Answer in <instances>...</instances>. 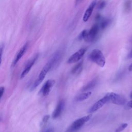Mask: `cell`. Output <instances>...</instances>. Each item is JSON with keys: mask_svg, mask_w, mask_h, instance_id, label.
<instances>
[{"mask_svg": "<svg viewBox=\"0 0 132 132\" xmlns=\"http://www.w3.org/2000/svg\"><path fill=\"white\" fill-rule=\"evenodd\" d=\"M130 97L131 98H132V91L130 93Z\"/></svg>", "mask_w": 132, "mask_h": 132, "instance_id": "cell-28", "label": "cell"}, {"mask_svg": "<svg viewBox=\"0 0 132 132\" xmlns=\"http://www.w3.org/2000/svg\"><path fill=\"white\" fill-rule=\"evenodd\" d=\"M100 30V27L98 24H95L91 27L87 32V35L84 40L88 42H92L97 39V35Z\"/></svg>", "mask_w": 132, "mask_h": 132, "instance_id": "cell-4", "label": "cell"}, {"mask_svg": "<svg viewBox=\"0 0 132 132\" xmlns=\"http://www.w3.org/2000/svg\"><path fill=\"white\" fill-rule=\"evenodd\" d=\"M106 5V2L104 0H100L97 4V8L99 9H102Z\"/></svg>", "mask_w": 132, "mask_h": 132, "instance_id": "cell-20", "label": "cell"}, {"mask_svg": "<svg viewBox=\"0 0 132 132\" xmlns=\"http://www.w3.org/2000/svg\"><path fill=\"white\" fill-rule=\"evenodd\" d=\"M127 123H123L121 124L115 130V132H121L127 126Z\"/></svg>", "mask_w": 132, "mask_h": 132, "instance_id": "cell-18", "label": "cell"}, {"mask_svg": "<svg viewBox=\"0 0 132 132\" xmlns=\"http://www.w3.org/2000/svg\"><path fill=\"white\" fill-rule=\"evenodd\" d=\"M80 1H81V0H76V3H78Z\"/></svg>", "mask_w": 132, "mask_h": 132, "instance_id": "cell-29", "label": "cell"}, {"mask_svg": "<svg viewBox=\"0 0 132 132\" xmlns=\"http://www.w3.org/2000/svg\"><path fill=\"white\" fill-rule=\"evenodd\" d=\"M91 95V92L88 91L87 92L82 93L79 95L77 96L75 98V100L77 102H81L88 98Z\"/></svg>", "mask_w": 132, "mask_h": 132, "instance_id": "cell-14", "label": "cell"}, {"mask_svg": "<svg viewBox=\"0 0 132 132\" xmlns=\"http://www.w3.org/2000/svg\"><path fill=\"white\" fill-rule=\"evenodd\" d=\"M99 25L100 29L103 30L105 29L110 24V20L107 19H102L101 20Z\"/></svg>", "mask_w": 132, "mask_h": 132, "instance_id": "cell-16", "label": "cell"}, {"mask_svg": "<svg viewBox=\"0 0 132 132\" xmlns=\"http://www.w3.org/2000/svg\"><path fill=\"white\" fill-rule=\"evenodd\" d=\"M92 115L89 114L76 120L66 130L65 132H75L79 129L87 121L91 118Z\"/></svg>", "mask_w": 132, "mask_h": 132, "instance_id": "cell-3", "label": "cell"}, {"mask_svg": "<svg viewBox=\"0 0 132 132\" xmlns=\"http://www.w3.org/2000/svg\"><path fill=\"white\" fill-rule=\"evenodd\" d=\"M5 91V88L4 87H0V100L2 98L4 93Z\"/></svg>", "mask_w": 132, "mask_h": 132, "instance_id": "cell-22", "label": "cell"}, {"mask_svg": "<svg viewBox=\"0 0 132 132\" xmlns=\"http://www.w3.org/2000/svg\"><path fill=\"white\" fill-rule=\"evenodd\" d=\"M107 94L108 97V103H111L118 105H124L125 104L126 100L122 96L114 92L107 93Z\"/></svg>", "mask_w": 132, "mask_h": 132, "instance_id": "cell-5", "label": "cell"}, {"mask_svg": "<svg viewBox=\"0 0 132 132\" xmlns=\"http://www.w3.org/2000/svg\"><path fill=\"white\" fill-rule=\"evenodd\" d=\"M86 50V48H81L80 50H79L78 51H77L70 56V57L69 58L68 60V63L71 64L75 63L79 61L85 54Z\"/></svg>", "mask_w": 132, "mask_h": 132, "instance_id": "cell-7", "label": "cell"}, {"mask_svg": "<svg viewBox=\"0 0 132 132\" xmlns=\"http://www.w3.org/2000/svg\"><path fill=\"white\" fill-rule=\"evenodd\" d=\"M89 59L100 67H104L106 63L105 58L103 53L98 49H94L91 52L89 55Z\"/></svg>", "mask_w": 132, "mask_h": 132, "instance_id": "cell-2", "label": "cell"}, {"mask_svg": "<svg viewBox=\"0 0 132 132\" xmlns=\"http://www.w3.org/2000/svg\"><path fill=\"white\" fill-rule=\"evenodd\" d=\"M128 57L129 58H132V50L130 52V53H129L128 55Z\"/></svg>", "mask_w": 132, "mask_h": 132, "instance_id": "cell-26", "label": "cell"}, {"mask_svg": "<svg viewBox=\"0 0 132 132\" xmlns=\"http://www.w3.org/2000/svg\"><path fill=\"white\" fill-rule=\"evenodd\" d=\"M96 4V0H94L91 2V3L89 6V7L87 8L83 16V21L84 22H87L89 20Z\"/></svg>", "mask_w": 132, "mask_h": 132, "instance_id": "cell-12", "label": "cell"}, {"mask_svg": "<svg viewBox=\"0 0 132 132\" xmlns=\"http://www.w3.org/2000/svg\"><path fill=\"white\" fill-rule=\"evenodd\" d=\"M108 103V97L107 94H106L103 98H101L98 101H97L96 102H95L89 109L88 112L90 113H93L98 109H100L101 108H102L106 103Z\"/></svg>", "mask_w": 132, "mask_h": 132, "instance_id": "cell-6", "label": "cell"}, {"mask_svg": "<svg viewBox=\"0 0 132 132\" xmlns=\"http://www.w3.org/2000/svg\"><path fill=\"white\" fill-rule=\"evenodd\" d=\"M49 118H50V116H49V115H46V116H45L43 117V118L42 122H43V123H46V122H47V121L48 120Z\"/></svg>", "mask_w": 132, "mask_h": 132, "instance_id": "cell-23", "label": "cell"}, {"mask_svg": "<svg viewBox=\"0 0 132 132\" xmlns=\"http://www.w3.org/2000/svg\"><path fill=\"white\" fill-rule=\"evenodd\" d=\"M126 107L129 108V109H131L132 108V100L129 101L127 104H126Z\"/></svg>", "mask_w": 132, "mask_h": 132, "instance_id": "cell-24", "label": "cell"}, {"mask_svg": "<svg viewBox=\"0 0 132 132\" xmlns=\"http://www.w3.org/2000/svg\"><path fill=\"white\" fill-rule=\"evenodd\" d=\"M4 44L2 43L0 45V65L2 63V55L3 53V51H4Z\"/></svg>", "mask_w": 132, "mask_h": 132, "instance_id": "cell-21", "label": "cell"}, {"mask_svg": "<svg viewBox=\"0 0 132 132\" xmlns=\"http://www.w3.org/2000/svg\"><path fill=\"white\" fill-rule=\"evenodd\" d=\"M62 55L61 51L56 52L50 59V60L46 63V64L44 66L41 71L38 78L35 80L33 85H32L30 90L32 91L35 89L43 80L45 76L46 75L48 72L51 70V69L58 62V61L60 59Z\"/></svg>", "mask_w": 132, "mask_h": 132, "instance_id": "cell-1", "label": "cell"}, {"mask_svg": "<svg viewBox=\"0 0 132 132\" xmlns=\"http://www.w3.org/2000/svg\"><path fill=\"white\" fill-rule=\"evenodd\" d=\"M55 83V81L54 79H48L47 80L43 85L41 88L40 93L43 96H45L47 95L50 91L52 90V88L54 86Z\"/></svg>", "mask_w": 132, "mask_h": 132, "instance_id": "cell-8", "label": "cell"}, {"mask_svg": "<svg viewBox=\"0 0 132 132\" xmlns=\"http://www.w3.org/2000/svg\"><path fill=\"white\" fill-rule=\"evenodd\" d=\"M128 70L129 71H132V63L128 67Z\"/></svg>", "mask_w": 132, "mask_h": 132, "instance_id": "cell-27", "label": "cell"}, {"mask_svg": "<svg viewBox=\"0 0 132 132\" xmlns=\"http://www.w3.org/2000/svg\"><path fill=\"white\" fill-rule=\"evenodd\" d=\"M64 105L65 102L63 100H61L58 102L52 114V118L53 119H57L60 116L64 107Z\"/></svg>", "mask_w": 132, "mask_h": 132, "instance_id": "cell-9", "label": "cell"}, {"mask_svg": "<svg viewBox=\"0 0 132 132\" xmlns=\"http://www.w3.org/2000/svg\"><path fill=\"white\" fill-rule=\"evenodd\" d=\"M37 58H38V55H36L34 58H32L30 60H29V61L28 62V63L26 64L25 68L24 69L23 71H22V73L20 75L21 79H22L24 77H25V76H26V75L28 73V72L30 71V69H31L32 67L35 63Z\"/></svg>", "mask_w": 132, "mask_h": 132, "instance_id": "cell-10", "label": "cell"}, {"mask_svg": "<svg viewBox=\"0 0 132 132\" xmlns=\"http://www.w3.org/2000/svg\"><path fill=\"white\" fill-rule=\"evenodd\" d=\"M28 43L27 42L19 51V52H18L17 54L16 55V56L12 62V66H14L17 64V63L19 62V61L21 59V58L23 57V56L25 53V52L27 51V49L28 48Z\"/></svg>", "mask_w": 132, "mask_h": 132, "instance_id": "cell-11", "label": "cell"}, {"mask_svg": "<svg viewBox=\"0 0 132 132\" xmlns=\"http://www.w3.org/2000/svg\"><path fill=\"white\" fill-rule=\"evenodd\" d=\"M44 132H54V129L50 128H48L47 130H46Z\"/></svg>", "mask_w": 132, "mask_h": 132, "instance_id": "cell-25", "label": "cell"}, {"mask_svg": "<svg viewBox=\"0 0 132 132\" xmlns=\"http://www.w3.org/2000/svg\"><path fill=\"white\" fill-rule=\"evenodd\" d=\"M82 63L83 61H81L76 64H75L71 70V73L72 74H77L81 72V70L82 68Z\"/></svg>", "mask_w": 132, "mask_h": 132, "instance_id": "cell-15", "label": "cell"}, {"mask_svg": "<svg viewBox=\"0 0 132 132\" xmlns=\"http://www.w3.org/2000/svg\"><path fill=\"white\" fill-rule=\"evenodd\" d=\"M87 32L88 31L87 30H82L80 33V34L79 35L78 37V39L79 40H81L82 39H84L87 35Z\"/></svg>", "mask_w": 132, "mask_h": 132, "instance_id": "cell-19", "label": "cell"}, {"mask_svg": "<svg viewBox=\"0 0 132 132\" xmlns=\"http://www.w3.org/2000/svg\"><path fill=\"white\" fill-rule=\"evenodd\" d=\"M131 7V1L130 0H127L124 4V9L125 11L127 12L130 10Z\"/></svg>", "mask_w": 132, "mask_h": 132, "instance_id": "cell-17", "label": "cell"}, {"mask_svg": "<svg viewBox=\"0 0 132 132\" xmlns=\"http://www.w3.org/2000/svg\"><path fill=\"white\" fill-rule=\"evenodd\" d=\"M97 82V78H94L93 79L91 80L90 82H89L88 84H87L85 86H84L81 88V91L84 92V91H87L93 89L96 85Z\"/></svg>", "mask_w": 132, "mask_h": 132, "instance_id": "cell-13", "label": "cell"}]
</instances>
